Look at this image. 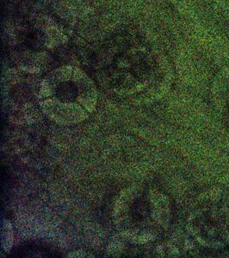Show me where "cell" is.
Listing matches in <instances>:
<instances>
[{
	"instance_id": "obj_1",
	"label": "cell",
	"mask_w": 229,
	"mask_h": 258,
	"mask_svg": "<svg viewBox=\"0 0 229 258\" xmlns=\"http://www.w3.org/2000/svg\"><path fill=\"white\" fill-rule=\"evenodd\" d=\"M200 235L214 255L229 251V209L215 205L199 219Z\"/></svg>"
},
{
	"instance_id": "obj_2",
	"label": "cell",
	"mask_w": 229,
	"mask_h": 258,
	"mask_svg": "<svg viewBox=\"0 0 229 258\" xmlns=\"http://www.w3.org/2000/svg\"><path fill=\"white\" fill-rule=\"evenodd\" d=\"M77 96V87L71 82H63L57 87L56 97L62 102H72Z\"/></svg>"
},
{
	"instance_id": "obj_3",
	"label": "cell",
	"mask_w": 229,
	"mask_h": 258,
	"mask_svg": "<svg viewBox=\"0 0 229 258\" xmlns=\"http://www.w3.org/2000/svg\"><path fill=\"white\" fill-rule=\"evenodd\" d=\"M148 203L144 199H139L134 203L132 207V215L137 222H141L149 214Z\"/></svg>"
}]
</instances>
